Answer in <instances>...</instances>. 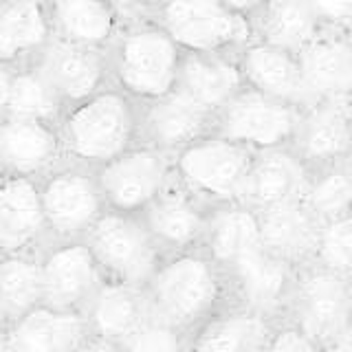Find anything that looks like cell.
Wrapping results in <instances>:
<instances>
[{"label": "cell", "mask_w": 352, "mask_h": 352, "mask_svg": "<svg viewBox=\"0 0 352 352\" xmlns=\"http://www.w3.org/2000/svg\"><path fill=\"white\" fill-rule=\"evenodd\" d=\"M148 9L183 53L240 55L253 42L251 3L170 0L148 3Z\"/></svg>", "instance_id": "cell-4"}, {"label": "cell", "mask_w": 352, "mask_h": 352, "mask_svg": "<svg viewBox=\"0 0 352 352\" xmlns=\"http://www.w3.org/2000/svg\"><path fill=\"white\" fill-rule=\"evenodd\" d=\"M49 16L53 38L104 53L124 27L119 3L106 0H51Z\"/></svg>", "instance_id": "cell-23"}, {"label": "cell", "mask_w": 352, "mask_h": 352, "mask_svg": "<svg viewBox=\"0 0 352 352\" xmlns=\"http://www.w3.org/2000/svg\"><path fill=\"white\" fill-rule=\"evenodd\" d=\"M212 209L214 207L205 205L174 176L165 192L141 214V220L161 253L168 258L203 249Z\"/></svg>", "instance_id": "cell-13"}, {"label": "cell", "mask_w": 352, "mask_h": 352, "mask_svg": "<svg viewBox=\"0 0 352 352\" xmlns=\"http://www.w3.org/2000/svg\"><path fill=\"white\" fill-rule=\"evenodd\" d=\"M322 223L308 212L304 201L267 209L260 214L262 247L293 269L311 267Z\"/></svg>", "instance_id": "cell-26"}, {"label": "cell", "mask_w": 352, "mask_h": 352, "mask_svg": "<svg viewBox=\"0 0 352 352\" xmlns=\"http://www.w3.org/2000/svg\"><path fill=\"white\" fill-rule=\"evenodd\" d=\"M80 352H124V348L117 344H108V341H102V339L88 337V341Z\"/></svg>", "instance_id": "cell-40"}, {"label": "cell", "mask_w": 352, "mask_h": 352, "mask_svg": "<svg viewBox=\"0 0 352 352\" xmlns=\"http://www.w3.org/2000/svg\"><path fill=\"white\" fill-rule=\"evenodd\" d=\"M64 163L60 126L14 117L0 124V170L5 176L42 181Z\"/></svg>", "instance_id": "cell-16"}, {"label": "cell", "mask_w": 352, "mask_h": 352, "mask_svg": "<svg viewBox=\"0 0 352 352\" xmlns=\"http://www.w3.org/2000/svg\"><path fill=\"white\" fill-rule=\"evenodd\" d=\"M14 71L7 64H0V124L9 117V93H11V77Z\"/></svg>", "instance_id": "cell-38"}, {"label": "cell", "mask_w": 352, "mask_h": 352, "mask_svg": "<svg viewBox=\"0 0 352 352\" xmlns=\"http://www.w3.org/2000/svg\"><path fill=\"white\" fill-rule=\"evenodd\" d=\"M152 317L146 289L106 280L84 311L88 335L108 344L124 346Z\"/></svg>", "instance_id": "cell-21"}, {"label": "cell", "mask_w": 352, "mask_h": 352, "mask_svg": "<svg viewBox=\"0 0 352 352\" xmlns=\"http://www.w3.org/2000/svg\"><path fill=\"white\" fill-rule=\"evenodd\" d=\"M302 110L245 86L216 115V132L251 152L291 148Z\"/></svg>", "instance_id": "cell-10"}, {"label": "cell", "mask_w": 352, "mask_h": 352, "mask_svg": "<svg viewBox=\"0 0 352 352\" xmlns=\"http://www.w3.org/2000/svg\"><path fill=\"white\" fill-rule=\"evenodd\" d=\"M315 9L324 31L352 33V3H315Z\"/></svg>", "instance_id": "cell-37"}, {"label": "cell", "mask_w": 352, "mask_h": 352, "mask_svg": "<svg viewBox=\"0 0 352 352\" xmlns=\"http://www.w3.org/2000/svg\"><path fill=\"white\" fill-rule=\"evenodd\" d=\"M53 40L49 3L0 0V64L22 69L36 62Z\"/></svg>", "instance_id": "cell-24"}, {"label": "cell", "mask_w": 352, "mask_h": 352, "mask_svg": "<svg viewBox=\"0 0 352 352\" xmlns=\"http://www.w3.org/2000/svg\"><path fill=\"white\" fill-rule=\"evenodd\" d=\"M304 205L319 223L352 214V159L311 172Z\"/></svg>", "instance_id": "cell-33"}, {"label": "cell", "mask_w": 352, "mask_h": 352, "mask_svg": "<svg viewBox=\"0 0 352 352\" xmlns=\"http://www.w3.org/2000/svg\"><path fill=\"white\" fill-rule=\"evenodd\" d=\"M264 249L260 234V214L242 203L214 207L209 214L203 251L220 269L231 267L240 258Z\"/></svg>", "instance_id": "cell-30"}, {"label": "cell", "mask_w": 352, "mask_h": 352, "mask_svg": "<svg viewBox=\"0 0 352 352\" xmlns=\"http://www.w3.org/2000/svg\"><path fill=\"white\" fill-rule=\"evenodd\" d=\"M240 55L185 53L179 73V91L218 115L245 88Z\"/></svg>", "instance_id": "cell-29"}, {"label": "cell", "mask_w": 352, "mask_h": 352, "mask_svg": "<svg viewBox=\"0 0 352 352\" xmlns=\"http://www.w3.org/2000/svg\"><path fill=\"white\" fill-rule=\"evenodd\" d=\"M313 264L352 280V214L322 223Z\"/></svg>", "instance_id": "cell-34"}, {"label": "cell", "mask_w": 352, "mask_h": 352, "mask_svg": "<svg viewBox=\"0 0 352 352\" xmlns=\"http://www.w3.org/2000/svg\"><path fill=\"white\" fill-rule=\"evenodd\" d=\"M44 306L84 315L86 306L106 282L104 271L86 240L51 242L40 253Z\"/></svg>", "instance_id": "cell-11"}, {"label": "cell", "mask_w": 352, "mask_h": 352, "mask_svg": "<svg viewBox=\"0 0 352 352\" xmlns=\"http://www.w3.org/2000/svg\"><path fill=\"white\" fill-rule=\"evenodd\" d=\"M64 113V102L36 64L14 71L9 93V117L60 126Z\"/></svg>", "instance_id": "cell-32"}, {"label": "cell", "mask_w": 352, "mask_h": 352, "mask_svg": "<svg viewBox=\"0 0 352 352\" xmlns=\"http://www.w3.org/2000/svg\"><path fill=\"white\" fill-rule=\"evenodd\" d=\"M253 157L256 152L212 132L174 154V176L209 207L240 203Z\"/></svg>", "instance_id": "cell-5"}, {"label": "cell", "mask_w": 352, "mask_h": 352, "mask_svg": "<svg viewBox=\"0 0 352 352\" xmlns=\"http://www.w3.org/2000/svg\"><path fill=\"white\" fill-rule=\"evenodd\" d=\"M106 280L148 289L163 262L141 216L106 212L86 238Z\"/></svg>", "instance_id": "cell-6"}, {"label": "cell", "mask_w": 352, "mask_h": 352, "mask_svg": "<svg viewBox=\"0 0 352 352\" xmlns=\"http://www.w3.org/2000/svg\"><path fill=\"white\" fill-rule=\"evenodd\" d=\"M284 324L302 330L324 348L352 324V280L315 264L297 269Z\"/></svg>", "instance_id": "cell-8"}, {"label": "cell", "mask_w": 352, "mask_h": 352, "mask_svg": "<svg viewBox=\"0 0 352 352\" xmlns=\"http://www.w3.org/2000/svg\"><path fill=\"white\" fill-rule=\"evenodd\" d=\"M267 352H324V350L295 326L280 324Z\"/></svg>", "instance_id": "cell-36"}, {"label": "cell", "mask_w": 352, "mask_h": 352, "mask_svg": "<svg viewBox=\"0 0 352 352\" xmlns=\"http://www.w3.org/2000/svg\"><path fill=\"white\" fill-rule=\"evenodd\" d=\"M300 64L313 104L352 99V38L348 33L322 31L300 53Z\"/></svg>", "instance_id": "cell-22"}, {"label": "cell", "mask_w": 352, "mask_h": 352, "mask_svg": "<svg viewBox=\"0 0 352 352\" xmlns=\"http://www.w3.org/2000/svg\"><path fill=\"white\" fill-rule=\"evenodd\" d=\"M291 150L311 172L352 159L350 102H315L300 115Z\"/></svg>", "instance_id": "cell-15"}, {"label": "cell", "mask_w": 352, "mask_h": 352, "mask_svg": "<svg viewBox=\"0 0 352 352\" xmlns=\"http://www.w3.org/2000/svg\"><path fill=\"white\" fill-rule=\"evenodd\" d=\"M88 337L84 315L49 306H40L3 330V341L11 352H80Z\"/></svg>", "instance_id": "cell-28"}, {"label": "cell", "mask_w": 352, "mask_h": 352, "mask_svg": "<svg viewBox=\"0 0 352 352\" xmlns=\"http://www.w3.org/2000/svg\"><path fill=\"white\" fill-rule=\"evenodd\" d=\"M121 348L124 352H190V335L152 315Z\"/></svg>", "instance_id": "cell-35"}, {"label": "cell", "mask_w": 352, "mask_h": 352, "mask_svg": "<svg viewBox=\"0 0 352 352\" xmlns=\"http://www.w3.org/2000/svg\"><path fill=\"white\" fill-rule=\"evenodd\" d=\"M51 242L86 240L108 209L95 170L64 163L40 181Z\"/></svg>", "instance_id": "cell-7"}, {"label": "cell", "mask_w": 352, "mask_h": 352, "mask_svg": "<svg viewBox=\"0 0 352 352\" xmlns=\"http://www.w3.org/2000/svg\"><path fill=\"white\" fill-rule=\"evenodd\" d=\"M7 179V176H5V172L3 170H0V185H3V181Z\"/></svg>", "instance_id": "cell-42"}, {"label": "cell", "mask_w": 352, "mask_h": 352, "mask_svg": "<svg viewBox=\"0 0 352 352\" xmlns=\"http://www.w3.org/2000/svg\"><path fill=\"white\" fill-rule=\"evenodd\" d=\"M0 352H11L7 346H5V341H3V335H0Z\"/></svg>", "instance_id": "cell-41"}, {"label": "cell", "mask_w": 352, "mask_h": 352, "mask_svg": "<svg viewBox=\"0 0 352 352\" xmlns=\"http://www.w3.org/2000/svg\"><path fill=\"white\" fill-rule=\"evenodd\" d=\"M253 42L271 44L300 55L322 36V20L315 3L304 0H256L251 3Z\"/></svg>", "instance_id": "cell-25"}, {"label": "cell", "mask_w": 352, "mask_h": 352, "mask_svg": "<svg viewBox=\"0 0 352 352\" xmlns=\"http://www.w3.org/2000/svg\"><path fill=\"white\" fill-rule=\"evenodd\" d=\"M124 27L108 51L113 84L139 104L157 102L179 86L183 49L150 16L148 3H119Z\"/></svg>", "instance_id": "cell-1"}, {"label": "cell", "mask_w": 352, "mask_h": 352, "mask_svg": "<svg viewBox=\"0 0 352 352\" xmlns=\"http://www.w3.org/2000/svg\"><path fill=\"white\" fill-rule=\"evenodd\" d=\"M245 84L262 95L304 110L313 104L304 82L300 55L262 42H251L240 53Z\"/></svg>", "instance_id": "cell-20"}, {"label": "cell", "mask_w": 352, "mask_h": 352, "mask_svg": "<svg viewBox=\"0 0 352 352\" xmlns=\"http://www.w3.org/2000/svg\"><path fill=\"white\" fill-rule=\"evenodd\" d=\"M350 38H352V33H350Z\"/></svg>", "instance_id": "cell-46"}, {"label": "cell", "mask_w": 352, "mask_h": 352, "mask_svg": "<svg viewBox=\"0 0 352 352\" xmlns=\"http://www.w3.org/2000/svg\"><path fill=\"white\" fill-rule=\"evenodd\" d=\"M0 335H3V328H0Z\"/></svg>", "instance_id": "cell-43"}, {"label": "cell", "mask_w": 352, "mask_h": 352, "mask_svg": "<svg viewBox=\"0 0 352 352\" xmlns=\"http://www.w3.org/2000/svg\"><path fill=\"white\" fill-rule=\"evenodd\" d=\"M350 106H352V99H350Z\"/></svg>", "instance_id": "cell-44"}, {"label": "cell", "mask_w": 352, "mask_h": 352, "mask_svg": "<svg viewBox=\"0 0 352 352\" xmlns=\"http://www.w3.org/2000/svg\"><path fill=\"white\" fill-rule=\"evenodd\" d=\"M49 245L40 181L7 176L0 185V253L40 256Z\"/></svg>", "instance_id": "cell-17"}, {"label": "cell", "mask_w": 352, "mask_h": 352, "mask_svg": "<svg viewBox=\"0 0 352 352\" xmlns=\"http://www.w3.org/2000/svg\"><path fill=\"white\" fill-rule=\"evenodd\" d=\"M278 326L260 313L229 304L190 337V352H267Z\"/></svg>", "instance_id": "cell-27"}, {"label": "cell", "mask_w": 352, "mask_h": 352, "mask_svg": "<svg viewBox=\"0 0 352 352\" xmlns=\"http://www.w3.org/2000/svg\"><path fill=\"white\" fill-rule=\"evenodd\" d=\"M322 350L324 352H352V324L341 330L335 339H330Z\"/></svg>", "instance_id": "cell-39"}, {"label": "cell", "mask_w": 352, "mask_h": 352, "mask_svg": "<svg viewBox=\"0 0 352 352\" xmlns=\"http://www.w3.org/2000/svg\"><path fill=\"white\" fill-rule=\"evenodd\" d=\"M95 174L108 212L141 216L174 181V157L139 143Z\"/></svg>", "instance_id": "cell-9"}, {"label": "cell", "mask_w": 352, "mask_h": 352, "mask_svg": "<svg viewBox=\"0 0 352 352\" xmlns=\"http://www.w3.org/2000/svg\"><path fill=\"white\" fill-rule=\"evenodd\" d=\"M66 163L99 170L141 143V104L110 84L60 121Z\"/></svg>", "instance_id": "cell-2"}, {"label": "cell", "mask_w": 352, "mask_h": 352, "mask_svg": "<svg viewBox=\"0 0 352 352\" xmlns=\"http://www.w3.org/2000/svg\"><path fill=\"white\" fill-rule=\"evenodd\" d=\"M0 258H3V253H0Z\"/></svg>", "instance_id": "cell-45"}, {"label": "cell", "mask_w": 352, "mask_h": 352, "mask_svg": "<svg viewBox=\"0 0 352 352\" xmlns=\"http://www.w3.org/2000/svg\"><path fill=\"white\" fill-rule=\"evenodd\" d=\"M308 179H311V170L291 148L256 152L240 203L258 214L280 205L297 203L304 198Z\"/></svg>", "instance_id": "cell-19"}, {"label": "cell", "mask_w": 352, "mask_h": 352, "mask_svg": "<svg viewBox=\"0 0 352 352\" xmlns=\"http://www.w3.org/2000/svg\"><path fill=\"white\" fill-rule=\"evenodd\" d=\"M212 132H216V115L179 88L157 102L141 104V143L170 157Z\"/></svg>", "instance_id": "cell-14"}, {"label": "cell", "mask_w": 352, "mask_h": 352, "mask_svg": "<svg viewBox=\"0 0 352 352\" xmlns=\"http://www.w3.org/2000/svg\"><path fill=\"white\" fill-rule=\"evenodd\" d=\"M51 82L66 110L86 102L113 84L108 53L77 47L53 38L40 58L33 62Z\"/></svg>", "instance_id": "cell-18"}, {"label": "cell", "mask_w": 352, "mask_h": 352, "mask_svg": "<svg viewBox=\"0 0 352 352\" xmlns=\"http://www.w3.org/2000/svg\"><path fill=\"white\" fill-rule=\"evenodd\" d=\"M297 269L258 249L225 269L229 304L249 308L273 322L284 324Z\"/></svg>", "instance_id": "cell-12"}, {"label": "cell", "mask_w": 352, "mask_h": 352, "mask_svg": "<svg viewBox=\"0 0 352 352\" xmlns=\"http://www.w3.org/2000/svg\"><path fill=\"white\" fill-rule=\"evenodd\" d=\"M146 291L152 315L190 337L229 306L225 271L203 249L163 258Z\"/></svg>", "instance_id": "cell-3"}, {"label": "cell", "mask_w": 352, "mask_h": 352, "mask_svg": "<svg viewBox=\"0 0 352 352\" xmlns=\"http://www.w3.org/2000/svg\"><path fill=\"white\" fill-rule=\"evenodd\" d=\"M44 306L40 256L0 258V328H9Z\"/></svg>", "instance_id": "cell-31"}]
</instances>
